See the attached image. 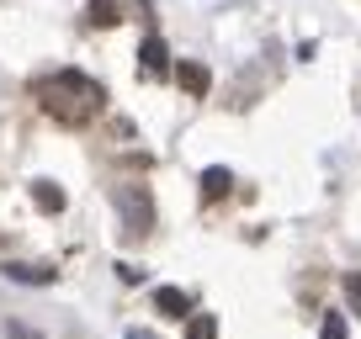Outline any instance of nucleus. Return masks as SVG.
<instances>
[{"instance_id":"ddd939ff","label":"nucleus","mask_w":361,"mask_h":339,"mask_svg":"<svg viewBox=\"0 0 361 339\" xmlns=\"http://www.w3.org/2000/svg\"><path fill=\"white\" fill-rule=\"evenodd\" d=\"M117 276H123L128 286H133V281H144V271H138V265H128V260H117Z\"/></svg>"},{"instance_id":"0eeeda50","label":"nucleus","mask_w":361,"mask_h":339,"mask_svg":"<svg viewBox=\"0 0 361 339\" xmlns=\"http://www.w3.org/2000/svg\"><path fill=\"white\" fill-rule=\"evenodd\" d=\"M32 207L37 212H64V191L54 181H32Z\"/></svg>"},{"instance_id":"4468645a","label":"nucleus","mask_w":361,"mask_h":339,"mask_svg":"<svg viewBox=\"0 0 361 339\" xmlns=\"http://www.w3.org/2000/svg\"><path fill=\"white\" fill-rule=\"evenodd\" d=\"M345 292L356 297V307H361V276H345Z\"/></svg>"},{"instance_id":"39448f33","label":"nucleus","mask_w":361,"mask_h":339,"mask_svg":"<svg viewBox=\"0 0 361 339\" xmlns=\"http://www.w3.org/2000/svg\"><path fill=\"white\" fill-rule=\"evenodd\" d=\"M154 307L165 318H192V297L180 292V286H154Z\"/></svg>"},{"instance_id":"9d476101","label":"nucleus","mask_w":361,"mask_h":339,"mask_svg":"<svg viewBox=\"0 0 361 339\" xmlns=\"http://www.w3.org/2000/svg\"><path fill=\"white\" fill-rule=\"evenodd\" d=\"M186 339H218V318L213 313H192L186 318Z\"/></svg>"},{"instance_id":"f257e3e1","label":"nucleus","mask_w":361,"mask_h":339,"mask_svg":"<svg viewBox=\"0 0 361 339\" xmlns=\"http://www.w3.org/2000/svg\"><path fill=\"white\" fill-rule=\"evenodd\" d=\"M37 96H43V112L54 117V122H64V127H85L106 101V91L90 75H80V69H59L54 79L37 85Z\"/></svg>"},{"instance_id":"f03ea898","label":"nucleus","mask_w":361,"mask_h":339,"mask_svg":"<svg viewBox=\"0 0 361 339\" xmlns=\"http://www.w3.org/2000/svg\"><path fill=\"white\" fill-rule=\"evenodd\" d=\"M112 202H117V212H123L128 234H149V228H154V196H149V186H117Z\"/></svg>"},{"instance_id":"423d86ee","label":"nucleus","mask_w":361,"mask_h":339,"mask_svg":"<svg viewBox=\"0 0 361 339\" xmlns=\"http://www.w3.org/2000/svg\"><path fill=\"white\" fill-rule=\"evenodd\" d=\"M138 58H144V75H149V79H154V75H165V64H170V48H165V37H144Z\"/></svg>"},{"instance_id":"2eb2a0df","label":"nucleus","mask_w":361,"mask_h":339,"mask_svg":"<svg viewBox=\"0 0 361 339\" xmlns=\"http://www.w3.org/2000/svg\"><path fill=\"white\" fill-rule=\"evenodd\" d=\"M128 339H159V334H154V328H138V324H133V328H128Z\"/></svg>"},{"instance_id":"1a4fd4ad","label":"nucleus","mask_w":361,"mask_h":339,"mask_svg":"<svg viewBox=\"0 0 361 339\" xmlns=\"http://www.w3.org/2000/svg\"><path fill=\"white\" fill-rule=\"evenodd\" d=\"M85 22L90 27H117V0H90V6H85Z\"/></svg>"},{"instance_id":"6e6552de","label":"nucleus","mask_w":361,"mask_h":339,"mask_svg":"<svg viewBox=\"0 0 361 339\" xmlns=\"http://www.w3.org/2000/svg\"><path fill=\"white\" fill-rule=\"evenodd\" d=\"M228 186H234V175H228L224 165L202 170V196H207V202H218V196H228Z\"/></svg>"},{"instance_id":"f8f14e48","label":"nucleus","mask_w":361,"mask_h":339,"mask_svg":"<svg viewBox=\"0 0 361 339\" xmlns=\"http://www.w3.org/2000/svg\"><path fill=\"white\" fill-rule=\"evenodd\" d=\"M0 339H43V334H37L32 324H22V318H11V324H6V334H0Z\"/></svg>"},{"instance_id":"7ed1b4c3","label":"nucleus","mask_w":361,"mask_h":339,"mask_svg":"<svg viewBox=\"0 0 361 339\" xmlns=\"http://www.w3.org/2000/svg\"><path fill=\"white\" fill-rule=\"evenodd\" d=\"M176 79H180V91L197 96V101L213 91V75H207V64H197V58H180V64H176Z\"/></svg>"},{"instance_id":"9b49d317","label":"nucleus","mask_w":361,"mask_h":339,"mask_svg":"<svg viewBox=\"0 0 361 339\" xmlns=\"http://www.w3.org/2000/svg\"><path fill=\"white\" fill-rule=\"evenodd\" d=\"M319 339H345V318H340V313H324V324H319Z\"/></svg>"},{"instance_id":"20e7f679","label":"nucleus","mask_w":361,"mask_h":339,"mask_svg":"<svg viewBox=\"0 0 361 339\" xmlns=\"http://www.w3.org/2000/svg\"><path fill=\"white\" fill-rule=\"evenodd\" d=\"M6 276L22 281V286H54L59 281V271H54V265H43V260H11V265H6Z\"/></svg>"}]
</instances>
